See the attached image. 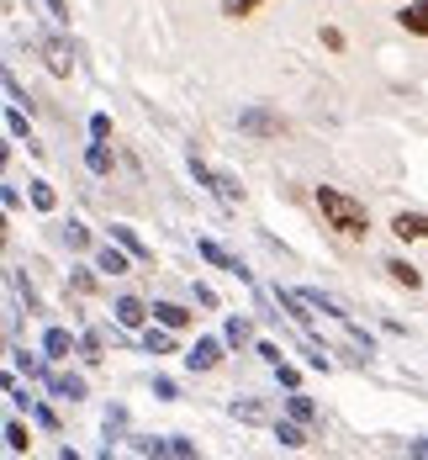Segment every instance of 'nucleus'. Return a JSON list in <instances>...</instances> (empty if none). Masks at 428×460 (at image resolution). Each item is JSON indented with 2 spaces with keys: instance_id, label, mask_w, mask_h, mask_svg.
<instances>
[{
  "instance_id": "12",
  "label": "nucleus",
  "mask_w": 428,
  "mask_h": 460,
  "mask_svg": "<svg viewBox=\"0 0 428 460\" xmlns=\"http://www.w3.org/2000/svg\"><path fill=\"white\" fill-rule=\"evenodd\" d=\"M111 238H117V243H122V249H127L133 260H143V265L153 260V249H148V243H143V238H138L133 228H111Z\"/></svg>"
},
{
  "instance_id": "13",
  "label": "nucleus",
  "mask_w": 428,
  "mask_h": 460,
  "mask_svg": "<svg viewBox=\"0 0 428 460\" xmlns=\"http://www.w3.org/2000/svg\"><path fill=\"white\" fill-rule=\"evenodd\" d=\"M43 349L53 360H69V349H74V339H69V328H48L43 333Z\"/></svg>"
},
{
  "instance_id": "20",
  "label": "nucleus",
  "mask_w": 428,
  "mask_h": 460,
  "mask_svg": "<svg viewBox=\"0 0 428 460\" xmlns=\"http://www.w3.org/2000/svg\"><path fill=\"white\" fill-rule=\"evenodd\" d=\"M85 164H91V175H111V154H106V143L100 138L85 148Z\"/></svg>"
},
{
  "instance_id": "24",
  "label": "nucleus",
  "mask_w": 428,
  "mask_h": 460,
  "mask_svg": "<svg viewBox=\"0 0 428 460\" xmlns=\"http://www.w3.org/2000/svg\"><path fill=\"white\" fill-rule=\"evenodd\" d=\"M223 339H228V344H249V339H254V328H249V318H228V328H223Z\"/></svg>"
},
{
  "instance_id": "32",
  "label": "nucleus",
  "mask_w": 428,
  "mask_h": 460,
  "mask_svg": "<svg viewBox=\"0 0 428 460\" xmlns=\"http://www.w3.org/2000/svg\"><path fill=\"white\" fill-rule=\"evenodd\" d=\"M275 376H281V386H301V370H296V366H285V360L275 366Z\"/></svg>"
},
{
  "instance_id": "11",
  "label": "nucleus",
  "mask_w": 428,
  "mask_h": 460,
  "mask_svg": "<svg viewBox=\"0 0 428 460\" xmlns=\"http://www.w3.org/2000/svg\"><path fill=\"white\" fill-rule=\"evenodd\" d=\"M111 313H117V323H122V328H143V318H148V307H143L138 296H122Z\"/></svg>"
},
{
  "instance_id": "35",
  "label": "nucleus",
  "mask_w": 428,
  "mask_h": 460,
  "mask_svg": "<svg viewBox=\"0 0 428 460\" xmlns=\"http://www.w3.org/2000/svg\"><path fill=\"white\" fill-rule=\"evenodd\" d=\"M38 423H43V429H53V434H58V413H53V408H38Z\"/></svg>"
},
{
  "instance_id": "7",
  "label": "nucleus",
  "mask_w": 428,
  "mask_h": 460,
  "mask_svg": "<svg viewBox=\"0 0 428 460\" xmlns=\"http://www.w3.org/2000/svg\"><path fill=\"white\" fill-rule=\"evenodd\" d=\"M196 249H201V260H212L217 270H228V276H238V280H249V270L238 265V260H233V254H228V249H223V243H212V238H201Z\"/></svg>"
},
{
  "instance_id": "9",
  "label": "nucleus",
  "mask_w": 428,
  "mask_h": 460,
  "mask_svg": "<svg viewBox=\"0 0 428 460\" xmlns=\"http://www.w3.org/2000/svg\"><path fill=\"white\" fill-rule=\"evenodd\" d=\"M397 22H402L413 38H428V0H413V5H402V11H397Z\"/></svg>"
},
{
  "instance_id": "26",
  "label": "nucleus",
  "mask_w": 428,
  "mask_h": 460,
  "mask_svg": "<svg viewBox=\"0 0 428 460\" xmlns=\"http://www.w3.org/2000/svg\"><path fill=\"white\" fill-rule=\"evenodd\" d=\"M16 366L27 370L32 381H48V366H43V360H38V355H27V349H16Z\"/></svg>"
},
{
  "instance_id": "29",
  "label": "nucleus",
  "mask_w": 428,
  "mask_h": 460,
  "mask_svg": "<svg viewBox=\"0 0 428 460\" xmlns=\"http://www.w3.org/2000/svg\"><path fill=\"white\" fill-rule=\"evenodd\" d=\"M233 418H243V423H259V418H265V408H259V402H233Z\"/></svg>"
},
{
  "instance_id": "22",
  "label": "nucleus",
  "mask_w": 428,
  "mask_h": 460,
  "mask_svg": "<svg viewBox=\"0 0 428 460\" xmlns=\"http://www.w3.org/2000/svg\"><path fill=\"white\" fill-rule=\"evenodd\" d=\"M259 5H265V0H223V16H228V22H243V16H254Z\"/></svg>"
},
{
  "instance_id": "2",
  "label": "nucleus",
  "mask_w": 428,
  "mask_h": 460,
  "mask_svg": "<svg viewBox=\"0 0 428 460\" xmlns=\"http://www.w3.org/2000/svg\"><path fill=\"white\" fill-rule=\"evenodd\" d=\"M190 175H196V185H206L223 207H238V201H243V185H238L233 175H223V170H212V164L196 159V154H190Z\"/></svg>"
},
{
  "instance_id": "5",
  "label": "nucleus",
  "mask_w": 428,
  "mask_h": 460,
  "mask_svg": "<svg viewBox=\"0 0 428 460\" xmlns=\"http://www.w3.org/2000/svg\"><path fill=\"white\" fill-rule=\"evenodd\" d=\"M48 392L64 397V402H80V397H85V381H80L74 370H48Z\"/></svg>"
},
{
  "instance_id": "34",
  "label": "nucleus",
  "mask_w": 428,
  "mask_h": 460,
  "mask_svg": "<svg viewBox=\"0 0 428 460\" xmlns=\"http://www.w3.org/2000/svg\"><path fill=\"white\" fill-rule=\"evenodd\" d=\"M323 43H328L333 53H338V48H344V32H338V27H323Z\"/></svg>"
},
{
  "instance_id": "3",
  "label": "nucleus",
  "mask_w": 428,
  "mask_h": 460,
  "mask_svg": "<svg viewBox=\"0 0 428 460\" xmlns=\"http://www.w3.org/2000/svg\"><path fill=\"white\" fill-rule=\"evenodd\" d=\"M133 450H138V456H175V460L196 456V445L180 439V434H170V439H133Z\"/></svg>"
},
{
  "instance_id": "17",
  "label": "nucleus",
  "mask_w": 428,
  "mask_h": 460,
  "mask_svg": "<svg viewBox=\"0 0 428 460\" xmlns=\"http://www.w3.org/2000/svg\"><path fill=\"white\" fill-rule=\"evenodd\" d=\"M285 413L301 418V423H318V408H312V397H301L296 386H291V397H285Z\"/></svg>"
},
{
  "instance_id": "36",
  "label": "nucleus",
  "mask_w": 428,
  "mask_h": 460,
  "mask_svg": "<svg viewBox=\"0 0 428 460\" xmlns=\"http://www.w3.org/2000/svg\"><path fill=\"white\" fill-rule=\"evenodd\" d=\"M407 450H413V456H424V460H428V439H413Z\"/></svg>"
},
{
  "instance_id": "10",
  "label": "nucleus",
  "mask_w": 428,
  "mask_h": 460,
  "mask_svg": "<svg viewBox=\"0 0 428 460\" xmlns=\"http://www.w3.org/2000/svg\"><path fill=\"white\" fill-rule=\"evenodd\" d=\"M391 233L397 238H428V217L424 212H397L391 217Z\"/></svg>"
},
{
  "instance_id": "30",
  "label": "nucleus",
  "mask_w": 428,
  "mask_h": 460,
  "mask_svg": "<svg viewBox=\"0 0 428 460\" xmlns=\"http://www.w3.org/2000/svg\"><path fill=\"white\" fill-rule=\"evenodd\" d=\"M91 138H100V143L111 138V117H106V111H95L91 117Z\"/></svg>"
},
{
  "instance_id": "25",
  "label": "nucleus",
  "mask_w": 428,
  "mask_h": 460,
  "mask_svg": "<svg viewBox=\"0 0 428 460\" xmlns=\"http://www.w3.org/2000/svg\"><path fill=\"white\" fill-rule=\"evenodd\" d=\"M275 439H281L285 450H301V445H307V434H301L296 423H275Z\"/></svg>"
},
{
  "instance_id": "16",
  "label": "nucleus",
  "mask_w": 428,
  "mask_h": 460,
  "mask_svg": "<svg viewBox=\"0 0 428 460\" xmlns=\"http://www.w3.org/2000/svg\"><path fill=\"white\" fill-rule=\"evenodd\" d=\"M386 270H391V280H397V286H407V291H418V286H424L418 265H407V260H386Z\"/></svg>"
},
{
  "instance_id": "18",
  "label": "nucleus",
  "mask_w": 428,
  "mask_h": 460,
  "mask_svg": "<svg viewBox=\"0 0 428 460\" xmlns=\"http://www.w3.org/2000/svg\"><path fill=\"white\" fill-rule=\"evenodd\" d=\"M5 450H11V456H27V450H32V434H27L16 418L5 423Z\"/></svg>"
},
{
  "instance_id": "19",
  "label": "nucleus",
  "mask_w": 428,
  "mask_h": 460,
  "mask_svg": "<svg viewBox=\"0 0 428 460\" xmlns=\"http://www.w3.org/2000/svg\"><path fill=\"white\" fill-rule=\"evenodd\" d=\"M153 318L164 323V328H186L190 313H186V307H175V302H153Z\"/></svg>"
},
{
  "instance_id": "27",
  "label": "nucleus",
  "mask_w": 428,
  "mask_h": 460,
  "mask_svg": "<svg viewBox=\"0 0 428 460\" xmlns=\"http://www.w3.org/2000/svg\"><path fill=\"white\" fill-rule=\"evenodd\" d=\"M64 243H69V249H85V243H91V228H85V223H69V228H64Z\"/></svg>"
},
{
  "instance_id": "8",
  "label": "nucleus",
  "mask_w": 428,
  "mask_h": 460,
  "mask_svg": "<svg viewBox=\"0 0 428 460\" xmlns=\"http://www.w3.org/2000/svg\"><path fill=\"white\" fill-rule=\"evenodd\" d=\"M32 43L43 48V58H48V69H53V75H69V69H74V58H69V48L58 43V38H32Z\"/></svg>"
},
{
  "instance_id": "1",
  "label": "nucleus",
  "mask_w": 428,
  "mask_h": 460,
  "mask_svg": "<svg viewBox=\"0 0 428 460\" xmlns=\"http://www.w3.org/2000/svg\"><path fill=\"white\" fill-rule=\"evenodd\" d=\"M318 207H323V217H328L333 228L344 233V238H365V233H371V217H365V201L344 196L338 185H318Z\"/></svg>"
},
{
  "instance_id": "33",
  "label": "nucleus",
  "mask_w": 428,
  "mask_h": 460,
  "mask_svg": "<svg viewBox=\"0 0 428 460\" xmlns=\"http://www.w3.org/2000/svg\"><path fill=\"white\" fill-rule=\"evenodd\" d=\"M5 95H11V106H27V91L16 85V75H5Z\"/></svg>"
},
{
  "instance_id": "21",
  "label": "nucleus",
  "mask_w": 428,
  "mask_h": 460,
  "mask_svg": "<svg viewBox=\"0 0 428 460\" xmlns=\"http://www.w3.org/2000/svg\"><path fill=\"white\" fill-rule=\"evenodd\" d=\"M5 133H11V138H27V148H38V143H32V128H27V117H22L16 106L5 111Z\"/></svg>"
},
{
  "instance_id": "6",
  "label": "nucleus",
  "mask_w": 428,
  "mask_h": 460,
  "mask_svg": "<svg viewBox=\"0 0 428 460\" xmlns=\"http://www.w3.org/2000/svg\"><path fill=\"white\" fill-rule=\"evenodd\" d=\"M190 370H217L223 366V339H196V349L186 355Z\"/></svg>"
},
{
  "instance_id": "14",
  "label": "nucleus",
  "mask_w": 428,
  "mask_h": 460,
  "mask_svg": "<svg viewBox=\"0 0 428 460\" xmlns=\"http://www.w3.org/2000/svg\"><path fill=\"white\" fill-rule=\"evenodd\" d=\"M95 270H106V276H127V254H122V249H111V243H106V249H100V254H95Z\"/></svg>"
},
{
  "instance_id": "31",
  "label": "nucleus",
  "mask_w": 428,
  "mask_h": 460,
  "mask_svg": "<svg viewBox=\"0 0 428 460\" xmlns=\"http://www.w3.org/2000/svg\"><path fill=\"white\" fill-rule=\"evenodd\" d=\"M43 5H48V16H53L58 27H69V0H43Z\"/></svg>"
},
{
  "instance_id": "15",
  "label": "nucleus",
  "mask_w": 428,
  "mask_h": 460,
  "mask_svg": "<svg viewBox=\"0 0 428 460\" xmlns=\"http://www.w3.org/2000/svg\"><path fill=\"white\" fill-rule=\"evenodd\" d=\"M170 333H175V328H148V333H143V349H148V355H175V339H170Z\"/></svg>"
},
{
  "instance_id": "4",
  "label": "nucleus",
  "mask_w": 428,
  "mask_h": 460,
  "mask_svg": "<svg viewBox=\"0 0 428 460\" xmlns=\"http://www.w3.org/2000/svg\"><path fill=\"white\" fill-rule=\"evenodd\" d=\"M281 128H285V122L275 117V111H259V106H254V111H238V133H254V138H275Z\"/></svg>"
},
{
  "instance_id": "28",
  "label": "nucleus",
  "mask_w": 428,
  "mask_h": 460,
  "mask_svg": "<svg viewBox=\"0 0 428 460\" xmlns=\"http://www.w3.org/2000/svg\"><path fill=\"white\" fill-rule=\"evenodd\" d=\"M153 397H159V402H175V397H180V386H175L170 376H153Z\"/></svg>"
},
{
  "instance_id": "23",
  "label": "nucleus",
  "mask_w": 428,
  "mask_h": 460,
  "mask_svg": "<svg viewBox=\"0 0 428 460\" xmlns=\"http://www.w3.org/2000/svg\"><path fill=\"white\" fill-rule=\"evenodd\" d=\"M32 207H38V212H53V207H58V196H53L48 181H32Z\"/></svg>"
}]
</instances>
